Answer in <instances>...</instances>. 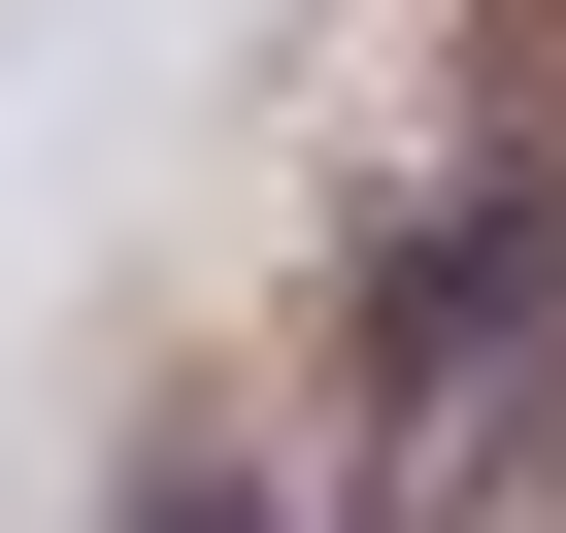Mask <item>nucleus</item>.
I'll return each mask as SVG.
<instances>
[{
    "instance_id": "obj_1",
    "label": "nucleus",
    "mask_w": 566,
    "mask_h": 533,
    "mask_svg": "<svg viewBox=\"0 0 566 533\" xmlns=\"http://www.w3.org/2000/svg\"><path fill=\"white\" fill-rule=\"evenodd\" d=\"M200 533H233V500H200Z\"/></svg>"
}]
</instances>
